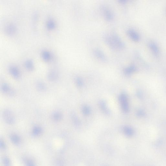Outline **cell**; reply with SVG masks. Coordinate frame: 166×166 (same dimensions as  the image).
<instances>
[{
  "label": "cell",
  "instance_id": "6da1fadb",
  "mask_svg": "<svg viewBox=\"0 0 166 166\" xmlns=\"http://www.w3.org/2000/svg\"><path fill=\"white\" fill-rule=\"evenodd\" d=\"M104 39L106 44L113 49L120 50L124 47L123 42L120 37L115 33L106 34Z\"/></svg>",
  "mask_w": 166,
  "mask_h": 166
},
{
  "label": "cell",
  "instance_id": "8992f818",
  "mask_svg": "<svg viewBox=\"0 0 166 166\" xmlns=\"http://www.w3.org/2000/svg\"><path fill=\"white\" fill-rule=\"evenodd\" d=\"M7 31L8 33H13V32H14L15 28L13 26L9 25L6 28Z\"/></svg>",
  "mask_w": 166,
  "mask_h": 166
},
{
  "label": "cell",
  "instance_id": "277c9868",
  "mask_svg": "<svg viewBox=\"0 0 166 166\" xmlns=\"http://www.w3.org/2000/svg\"><path fill=\"white\" fill-rule=\"evenodd\" d=\"M128 33L131 38L134 40H137L138 39V36L134 31L129 30L128 31Z\"/></svg>",
  "mask_w": 166,
  "mask_h": 166
},
{
  "label": "cell",
  "instance_id": "9c48e42d",
  "mask_svg": "<svg viewBox=\"0 0 166 166\" xmlns=\"http://www.w3.org/2000/svg\"><path fill=\"white\" fill-rule=\"evenodd\" d=\"M119 2L121 4H125L126 3L127 1L126 0H120L119 1Z\"/></svg>",
  "mask_w": 166,
  "mask_h": 166
},
{
  "label": "cell",
  "instance_id": "5b68a950",
  "mask_svg": "<svg viewBox=\"0 0 166 166\" xmlns=\"http://www.w3.org/2000/svg\"><path fill=\"white\" fill-rule=\"evenodd\" d=\"M42 57L45 60L49 61L51 59V54L49 52L44 51L42 53Z\"/></svg>",
  "mask_w": 166,
  "mask_h": 166
},
{
  "label": "cell",
  "instance_id": "7a4b0ae2",
  "mask_svg": "<svg viewBox=\"0 0 166 166\" xmlns=\"http://www.w3.org/2000/svg\"><path fill=\"white\" fill-rule=\"evenodd\" d=\"M101 11L103 16L105 20L108 21L112 20L113 18V13L109 8L103 6L101 7Z\"/></svg>",
  "mask_w": 166,
  "mask_h": 166
},
{
  "label": "cell",
  "instance_id": "52a82bcc",
  "mask_svg": "<svg viewBox=\"0 0 166 166\" xmlns=\"http://www.w3.org/2000/svg\"><path fill=\"white\" fill-rule=\"evenodd\" d=\"M47 25H48V26L50 29L53 28L54 27V26H55L54 21L51 20H49L48 24H47Z\"/></svg>",
  "mask_w": 166,
  "mask_h": 166
},
{
  "label": "cell",
  "instance_id": "3957f363",
  "mask_svg": "<svg viewBox=\"0 0 166 166\" xmlns=\"http://www.w3.org/2000/svg\"><path fill=\"white\" fill-rule=\"evenodd\" d=\"M93 54L97 59L103 62L107 61V58L103 52L98 49H95L93 51Z\"/></svg>",
  "mask_w": 166,
  "mask_h": 166
},
{
  "label": "cell",
  "instance_id": "ba28073f",
  "mask_svg": "<svg viewBox=\"0 0 166 166\" xmlns=\"http://www.w3.org/2000/svg\"><path fill=\"white\" fill-rule=\"evenodd\" d=\"M26 65L28 66V67L29 68H32V64L31 63V62L30 61H28L27 62Z\"/></svg>",
  "mask_w": 166,
  "mask_h": 166
}]
</instances>
